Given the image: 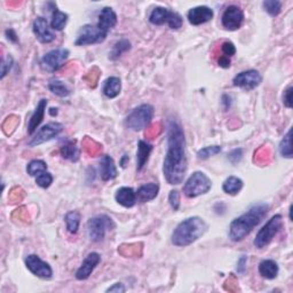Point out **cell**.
<instances>
[{"label":"cell","instance_id":"1","mask_svg":"<svg viewBox=\"0 0 293 293\" xmlns=\"http://www.w3.org/2000/svg\"><path fill=\"white\" fill-rule=\"evenodd\" d=\"M188 170L185 156V138L183 128L175 119H170L167 124V152L163 165V173L167 182L178 185L182 181Z\"/></svg>","mask_w":293,"mask_h":293},{"label":"cell","instance_id":"2","mask_svg":"<svg viewBox=\"0 0 293 293\" xmlns=\"http://www.w3.org/2000/svg\"><path fill=\"white\" fill-rule=\"evenodd\" d=\"M269 206L266 203H258L249 208L244 215L236 218L229 226V239L232 242H242L251 234L255 227L267 216Z\"/></svg>","mask_w":293,"mask_h":293},{"label":"cell","instance_id":"3","mask_svg":"<svg viewBox=\"0 0 293 293\" xmlns=\"http://www.w3.org/2000/svg\"><path fill=\"white\" fill-rule=\"evenodd\" d=\"M208 225L199 217L188 218L181 221L173 231L171 242L174 246L184 248L198 241L207 231Z\"/></svg>","mask_w":293,"mask_h":293},{"label":"cell","instance_id":"4","mask_svg":"<svg viewBox=\"0 0 293 293\" xmlns=\"http://www.w3.org/2000/svg\"><path fill=\"white\" fill-rule=\"evenodd\" d=\"M155 114V109L151 104H141L134 108L125 118V126L134 132L142 131L150 125Z\"/></svg>","mask_w":293,"mask_h":293},{"label":"cell","instance_id":"5","mask_svg":"<svg viewBox=\"0 0 293 293\" xmlns=\"http://www.w3.org/2000/svg\"><path fill=\"white\" fill-rule=\"evenodd\" d=\"M212 188V181L201 171H196L189 176L183 185V194L188 198H195L205 195Z\"/></svg>","mask_w":293,"mask_h":293},{"label":"cell","instance_id":"6","mask_svg":"<svg viewBox=\"0 0 293 293\" xmlns=\"http://www.w3.org/2000/svg\"><path fill=\"white\" fill-rule=\"evenodd\" d=\"M283 227V218L281 215H276L269 219L266 225L258 231L253 244L257 249H263L272 243L275 236L280 232Z\"/></svg>","mask_w":293,"mask_h":293},{"label":"cell","instance_id":"7","mask_svg":"<svg viewBox=\"0 0 293 293\" xmlns=\"http://www.w3.org/2000/svg\"><path fill=\"white\" fill-rule=\"evenodd\" d=\"M87 228L91 241L99 243L104 239L106 232L115 229L116 223L109 216L99 215L88 220Z\"/></svg>","mask_w":293,"mask_h":293},{"label":"cell","instance_id":"8","mask_svg":"<svg viewBox=\"0 0 293 293\" xmlns=\"http://www.w3.org/2000/svg\"><path fill=\"white\" fill-rule=\"evenodd\" d=\"M69 55H70V52H69V49L67 48H57L49 50L48 53H46L44 57L41 58L40 67L44 71L53 73L64 66Z\"/></svg>","mask_w":293,"mask_h":293},{"label":"cell","instance_id":"9","mask_svg":"<svg viewBox=\"0 0 293 293\" xmlns=\"http://www.w3.org/2000/svg\"><path fill=\"white\" fill-rule=\"evenodd\" d=\"M108 34L101 31L97 25L85 24L78 31L77 39L74 41L76 46H87L93 44H100L104 41Z\"/></svg>","mask_w":293,"mask_h":293},{"label":"cell","instance_id":"10","mask_svg":"<svg viewBox=\"0 0 293 293\" xmlns=\"http://www.w3.org/2000/svg\"><path fill=\"white\" fill-rule=\"evenodd\" d=\"M63 131V125L61 123H49L44 125L43 127L39 128V131L34 136L28 143L29 147H37L43 145V143L52 140L55 137H58L60 133Z\"/></svg>","mask_w":293,"mask_h":293},{"label":"cell","instance_id":"11","mask_svg":"<svg viewBox=\"0 0 293 293\" xmlns=\"http://www.w3.org/2000/svg\"><path fill=\"white\" fill-rule=\"evenodd\" d=\"M262 82V76L258 70L251 69V70L242 71L238 74H236L232 79L234 86L239 87L244 91H252L257 88Z\"/></svg>","mask_w":293,"mask_h":293},{"label":"cell","instance_id":"12","mask_svg":"<svg viewBox=\"0 0 293 293\" xmlns=\"http://www.w3.org/2000/svg\"><path fill=\"white\" fill-rule=\"evenodd\" d=\"M244 22V13L238 6L231 5L223 12L221 17L222 26L228 31L238 30Z\"/></svg>","mask_w":293,"mask_h":293},{"label":"cell","instance_id":"13","mask_svg":"<svg viewBox=\"0 0 293 293\" xmlns=\"http://www.w3.org/2000/svg\"><path fill=\"white\" fill-rule=\"evenodd\" d=\"M25 266L35 276L43 278V280H49L53 276V269L44 260H41L38 255L29 254L25 258Z\"/></svg>","mask_w":293,"mask_h":293},{"label":"cell","instance_id":"14","mask_svg":"<svg viewBox=\"0 0 293 293\" xmlns=\"http://www.w3.org/2000/svg\"><path fill=\"white\" fill-rule=\"evenodd\" d=\"M32 30H34L36 38L43 44L52 43V41H54L55 38H57V36H55L53 32L52 28L49 26L47 20L41 16L35 18L34 24H32Z\"/></svg>","mask_w":293,"mask_h":293},{"label":"cell","instance_id":"15","mask_svg":"<svg viewBox=\"0 0 293 293\" xmlns=\"http://www.w3.org/2000/svg\"><path fill=\"white\" fill-rule=\"evenodd\" d=\"M101 261V255L96 252H92L84 259L82 266L76 272V278L78 281H85L92 275L97 264Z\"/></svg>","mask_w":293,"mask_h":293},{"label":"cell","instance_id":"16","mask_svg":"<svg viewBox=\"0 0 293 293\" xmlns=\"http://www.w3.org/2000/svg\"><path fill=\"white\" fill-rule=\"evenodd\" d=\"M213 16H215V12L213 9L207 6H197L190 9L187 14V18L190 24L193 25H201L204 23L210 22Z\"/></svg>","mask_w":293,"mask_h":293},{"label":"cell","instance_id":"17","mask_svg":"<svg viewBox=\"0 0 293 293\" xmlns=\"http://www.w3.org/2000/svg\"><path fill=\"white\" fill-rule=\"evenodd\" d=\"M117 14L115 13V11L113 8L110 7H104L102 9L101 13L99 14V22H97V28L101 31L105 32V34H108V32L114 29L117 24Z\"/></svg>","mask_w":293,"mask_h":293},{"label":"cell","instance_id":"18","mask_svg":"<svg viewBox=\"0 0 293 293\" xmlns=\"http://www.w3.org/2000/svg\"><path fill=\"white\" fill-rule=\"evenodd\" d=\"M100 174L101 179L103 181H110L117 178L118 171L115 165V161L109 155H104L101 157L100 161Z\"/></svg>","mask_w":293,"mask_h":293},{"label":"cell","instance_id":"19","mask_svg":"<svg viewBox=\"0 0 293 293\" xmlns=\"http://www.w3.org/2000/svg\"><path fill=\"white\" fill-rule=\"evenodd\" d=\"M115 199L119 205L126 208H131L137 204V193L131 187H122L119 188L115 195Z\"/></svg>","mask_w":293,"mask_h":293},{"label":"cell","instance_id":"20","mask_svg":"<svg viewBox=\"0 0 293 293\" xmlns=\"http://www.w3.org/2000/svg\"><path fill=\"white\" fill-rule=\"evenodd\" d=\"M47 103H48L47 100L41 99L39 101L38 105H37L36 110L34 111V114L31 115V117L29 119V124H28V133H29L30 136H32V134L37 131V128L39 127V125L41 124V122H43Z\"/></svg>","mask_w":293,"mask_h":293},{"label":"cell","instance_id":"21","mask_svg":"<svg viewBox=\"0 0 293 293\" xmlns=\"http://www.w3.org/2000/svg\"><path fill=\"white\" fill-rule=\"evenodd\" d=\"M158 193H159V185L157 183L150 182L141 185V187L138 189L137 198L139 202L147 203L152 201V199H155L158 196Z\"/></svg>","mask_w":293,"mask_h":293},{"label":"cell","instance_id":"22","mask_svg":"<svg viewBox=\"0 0 293 293\" xmlns=\"http://www.w3.org/2000/svg\"><path fill=\"white\" fill-rule=\"evenodd\" d=\"M153 147L143 140H140L138 143V152H137V170L142 171L143 167L147 165L149 161V156L152 151Z\"/></svg>","mask_w":293,"mask_h":293},{"label":"cell","instance_id":"23","mask_svg":"<svg viewBox=\"0 0 293 293\" xmlns=\"http://www.w3.org/2000/svg\"><path fill=\"white\" fill-rule=\"evenodd\" d=\"M122 91V81L118 77H109L105 79L102 92L108 99H115Z\"/></svg>","mask_w":293,"mask_h":293},{"label":"cell","instance_id":"24","mask_svg":"<svg viewBox=\"0 0 293 293\" xmlns=\"http://www.w3.org/2000/svg\"><path fill=\"white\" fill-rule=\"evenodd\" d=\"M278 264L276 261H274L272 259L262 260L259 263V274L266 280H275L278 275Z\"/></svg>","mask_w":293,"mask_h":293},{"label":"cell","instance_id":"25","mask_svg":"<svg viewBox=\"0 0 293 293\" xmlns=\"http://www.w3.org/2000/svg\"><path fill=\"white\" fill-rule=\"evenodd\" d=\"M170 9H167L165 7H155L152 9V12L149 15V22L153 25H163L167 24V21H169L170 15H171Z\"/></svg>","mask_w":293,"mask_h":293},{"label":"cell","instance_id":"26","mask_svg":"<svg viewBox=\"0 0 293 293\" xmlns=\"http://www.w3.org/2000/svg\"><path fill=\"white\" fill-rule=\"evenodd\" d=\"M244 182L243 180L237 178V176L231 175L229 178H227L222 183V190L223 193H226L227 195H230V196H235V195L238 194L242 188H243Z\"/></svg>","mask_w":293,"mask_h":293},{"label":"cell","instance_id":"27","mask_svg":"<svg viewBox=\"0 0 293 293\" xmlns=\"http://www.w3.org/2000/svg\"><path fill=\"white\" fill-rule=\"evenodd\" d=\"M62 158L70 162H78L79 157H81V150L76 146V141H68L60 149Z\"/></svg>","mask_w":293,"mask_h":293},{"label":"cell","instance_id":"28","mask_svg":"<svg viewBox=\"0 0 293 293\" xmlns=\"http://www.w3.org/2000/svg\"><path fill=\"white\" fill-rule=\"evenodd\" d=\"M69 15L67 13H63L59 11L55 6L53 8V15H52V22H50V28L55 31H62L67 25Z\"/></svg>","mask_w":293,"mask_h":293},{"label":"cell","instance_id":"29","mask_svg":"<svg viewBox=\"0 0 293 293\" xmlns=\"http://www.w3.org/2000/svg\"><path fill=\"white\" fill-rule=\"evenodd\" d=\"M82 216L78 211H70L68 212L66 217H64V221H66L67 229L70 234H77L79 229V225H81Z\"/></svg>","mask_w":293,"mask_h":293},{"label":"cell","instance_id":"30","mask_svg":"<svg viewBox=\"0 0 293 293\" xmlns=\"http://www.w3.org/2000/svg\"><path fill=\"white\" fill-rule=\"evenodd\" d=\"M129 49H131V43H129V40L120 39L114 45L113 49H111V52L109 53V59L111 61H116V60H118L124 53H126Z\"/></svg>","mask_w":293,"mask_h":293},{"label":"cell","instance_id":"31","mask_svg":"<svg viewBox=\"0 0 293 293\" xmlns=\"http://www.w3.org/2000/svg\"><path fill=\"white\" fill-rule=\"evenodd\" d=\"M48 88L53 94L59 97H68L71 94L70 90L67 87L66 84L62 83L61 81H59V79H53V81H50L48 84Z\"/></svg>","mask_w":293,"mask_h":293},{"label":"cell","instance_id":"32","mask_svg":"<svg viewBox=\"0 0 293 293\" xmlns=\"http://www.w3.org/2000/svg\"><path fill=\"white\" fill-rule=\"evenodd\" d=\"M291 137H292V129H289V132L285 134L284 138L282 139L280 146H278V150H280L281 156L287 158V159H291L293 157L291 147Z\"/></svg>","mask_w":293,"mask_h":293},{"label":"cell","instance_id":"33","mask_svg":"<svg viewBox=\"0 0 293 293\" xmlns=\"http://www.w3.org/2000/svg\"><path fill=\"white\" fill-rule=\"evenodd\" d=\"M47 171V164L41 159L31 161L26 166L28 174L31 176H38L39 174Z\"/></svg>","mask_w":293,"mask_h":293},{"label":"cell","instance_id":"34","mask_svg":"<svg viewBox=\"0 0 293 293\" xmlns=\"http://www.w3.org/2000/svg\"><path fill=\"white\" fill-rule=\"evenodd\" d=\"M262 6L264 11L273 17L278 16L282 12V3L278 0H266L262 3Z\"/></svg>","mask_w":293,"mask_h":293},{"label":"cell","instance_id":"35","mask_svg":"<svg viewBox=\"0 0 293 293\" xmlns=\"http://www.w3.org/2000/svg\"><path fill=\"white\" fill-rule=\"evenodd\" d=\"M221 150H222V148L220 146H208V147L201 149V150L197 152V156L199 159L205 161L212 156H216L218 155V153H220Z\"/></svg>","mask_w":293,"mask_h":293},{"label":"cell","instance_id":"36","mask_svg":"<svg viewBox=\"0 0 293 293\" xmlns=\"http://www.w3.org/2000/svg\"><path fill=\"white\" fill-rule=\"evenodd\" d=\"M36 183L39 185L40 188L47 189L50 187V184L53 183V175L49 173V172H44V173L39 174L38 176H36Z\"/></svg>","mask_w":293,"mask_h":293},{"label":"cell","instance_id":"37","mask_svg":"<svg viewBox=\"0 0 293 293\" xmlns=\"http://www.w3.org/2000/svg\"><path fill=\"white\" fill-rule=\"evenodd\" d=\"M167 25H169L172 30H178L183 25V18L176 12H171V15L169 21H167Z\"/></svg>","mask_w":293,"mask_h":293},{"label":"cell","instance_id":"38","mask_svg":"<svg viewBox=\"0 0 293 293\" xmlns=\"http://www.w3.org/2000/svg\"><path fill=\"white\" fill-rule=\"evenodd\" d=\"M169 202L173 211H178L180 208V193L178 190H171L169 195Z\"/></svg>","mask_w":293,"mask_h":293},{"label":"cell","instance_id":"39","mask_svg":"<svg viewBox=\"0 0 293 293\" xmlns=\"http://www.w3.org/2000/svg\"><path fill=\"white\" fill-rule=\"evenodd\" d=\"M221 52L223 53V55L227 58H231L234 57L236 54V47L235 45L231 43V41H225V43H222L221 45Z\"/></svg>","mask_w":293,"mask_h":293},{"label":"cell","instance_id":"40","mask_svg":"<svg viewBox=\"0 0 293 293\" xmlns=\"http://www.w3.org/2000/svg\"><path fill=\"white\" fill-rule=\"evenodd\" d=\"M13 67V58L11 55H7L6 58L3 59V62H2V79L5 78V76L9 72Z\"/></svg>","mask_w":293,"mask_h":293},{"label":"cell","instance_id":"41","mask_svg":"<svg viewBox=\"0 0 293 293\" xmlns=\"http://www.w3.org/2000/svg\"><path fill=\"white\" fill-rule=\"evenodd\" d=\"M242 158H243V149H234L229 155H228V159L230 161L231 164H237V163H239L242 161Z\"/></svg>","mask_w":293,"mask_h":293},{"label":"cell","instance_id":"42","mask_svg":"<svg viewBox=\"0 0 293 293\" xmlns=\"http://www.w3.org/2000/svg\"><path fill=\"white\" fill-rule=\"evenodd\" d=\"M292 92H293V87L292 85H290L284 91V93H283V103H284L286 108H289V109L292 108Z\"/></svg>","mask_w":293,"mask_h":293},{"label":"cell","instance_id":"43","mask_svg":"<svg viewBox=\"0 0 293 293\" xmlns=\"http://www.w3.org/2000/svg\"><path fill=\"white\" fill-rule=\"evenodd\" d=\"M246 264H248V257L246 255H242L237 261V273L243 275L246 272Z\"/></svg>","mask_w":293,"mask_h":293},{"label":"cell","instance_id":"44","mask_svg":"<svg viewBox=\"0 0 293 293\" xmlns=\"http://www.w3.org/2000/svg\"><path fill=\"white\" fill-rule=\"evenodd\" d=\"M221 104L223 106V110L228 111L231 108V104H232V99L230 95L228 94H223L221 97Z\"/></svg>","mask_w":293,"mask_h":293},{"label":"cell","instance_id":"45","mask_svg":"<svg viewBox=\"0 0 293 293\" xmlns=\"http://www.w3.org/2000/svg\"><path fill=\"white\" fill-rule=\"evenodd\" d=\"M125 291H126V289H125V286H124V284H122V283H115L113 286H110V287H108V289H106V292L124 293Z\"/></svg>","mask_w":293,"mask_h":293},{"label":"cell","instance_id":"46","mask_svg":"<svg viewBox=\"0 0 293 293\" xmlns=\"http://www.w3.org/2000/svg\"><path fill=\"white\" fill-rule=\"evenodd\" d=\"M218 64H219V67H221L223 69H228L230 67L231 61H230L229 58L225 57V55H221L219 60H218Z\"/></svg>","mask_w":293,"mask_h":293},{"label":"cell","instance_id":"47","mask_svg":"<svg viewBox=\"0 0 293 293\" xmlns=\"http://www.w3.org/2000/svg\"><path fill=\"white\" fill-rule=\"evenodd\" d=\"M5 34H6V37H7L8 40L13 41V43H17V36L15 34V31L12 30V29H9V30H6V32H5Z\"/></svg>","mask_w":293,"mask_h":293},{"label":"cell","instance_id":"48","mask_svg":"<svg viewBox=\"0 0 293 293\" xmlns=\"http://www.w3.org/2000/svg\"><path fill=\"white\" fill-rule=\"evenodd\" d=\"M128 161H129L128 156L124 155L122 158V161H120V165H122V167H126V163H128Z\"/></svg>","mask_w":293,"mask_h":293},{"label":"cell","instance_id":"49","mask_svg":"<svg viewBox=\"0 0 293 293\" xmlns=\"http://www.w3.org/2000/svg\"><path fill=\"white\" fill-rule=\"evenodd\" d=\"M49 115L50 116H57L58 115V109L57 108H50L49 109Z\"/></svg>","mask_w":293,"mask_h":293}]
</instances>
